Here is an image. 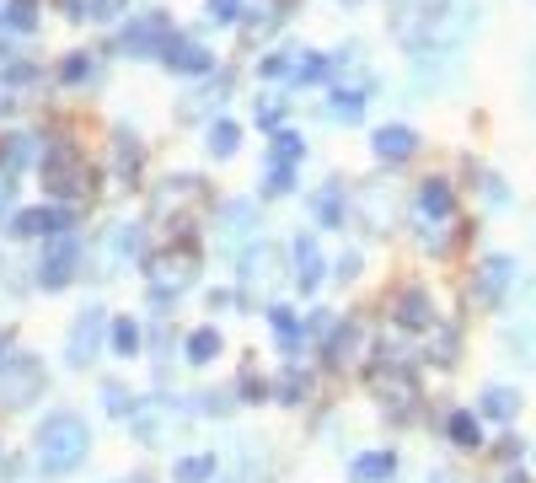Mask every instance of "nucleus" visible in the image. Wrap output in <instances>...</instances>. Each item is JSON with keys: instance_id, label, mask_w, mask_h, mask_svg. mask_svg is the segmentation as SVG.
I'll return each mask as SVG.
<instances>
[]
</instances>
